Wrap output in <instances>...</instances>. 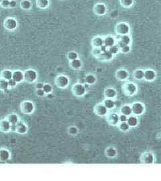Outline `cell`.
I'll list each match as a JSON object with an SVG mask.
<instances>
[{"mask_svg":"<svg viewBox=\"0 0 161 181\" xmlns=\"http://www.w3.org/2000/svg\"><path fill=\"white\" fill-rule=\"evenodd\" d=\"M20 109L21 113L24 114H32L35 109V106L32 101H24L21 102L20 106Z\"/></svg>","mask_w":161,"mask_h":181,"instance_id":"obj_1","label":"cell"},{"mask_svg":"<svg viewBox=\"0 0 161 181\" xmlns=\"http://www.w3.org/2000/svg\"><path fill=\"white\" fill-rule=\"evenodd\" d=\"M122 91L127 96H133L137 93V86L134 83H125L122 86Z\"/></svg>","mask_w":161,"mask_h":181,"instance_id":"obj_2","label":"cell"},{"mask_svg":"<svg viewBox=\"0 0 161 181\" xmlns=\"http://www.w3.org/2000/svg\"><path fill=\"white\" fill-rule=\"evenodd\" d=\"M38 79V73L35 70L28 69L24 72V81L28 83H34Z\"/></svg>","mask_w":161,"mask_h":181,"instance_id":"obj_3","label":"cell"},{"mask_svg":"<svg viewBox=\"0 0 161 181\" xmlns=\"http://www.w3.org/2000/svg\"><path fill=\"white\" fill-rule=\"evenodd\" d=\"M69 83L70 81H69V77L64 74H60L55 79V85L60 89L67 88L69 85Z\"/></svg>","mask_w":161,"mask_h":181,"instance_id":"obj_4","label":"cell"},{"mask_svg":"<svg viewBox=\"0 0 161 181\" xmlns=\"http://www.w3.org/2000/svg\"><path fill=\"white\" fill-rule=\"evenodd\" d=\"M130 30V26L125 22H120L116 25V32L117 34L120 35V36L128 34Z\"/></svg>","mask_w":161,"mask_h":181,"instance_id":"obj_5","label":"cell"},{"mask_svg":"<svg viewBox=\"0 0 161 181\" xmlns=\"http://www.w3.org/2000/svg\"><path fill=\"white\" fill-rule=\"evenodd\" d=\"M3 27L7 30H15L18 27V21L13 17H7L3 21Z\"/></svg>","mask_w":161,"mask_h":181,"instance_id":"obj_6","label":"cell"},{"mask_svg":"<svg viewBox=\"0 0 161 181\" xmlns=\"http://www.w3.org/2000/svg\"><path fill=\"white\" fill-rule=\"evenodd\" d=\"M72 93L75 96L78 97V98H81V97L85 95L86 93V89L83 85L80 83H77L73 86Z\"/></svg>","mask_w":161,"mask_h":181,"instance_id":"obj_7","label":"cell"},{"mask_svg":"<svg viewBox=\"0 0 161 181\" xmlns=\"http://www.w3.org/2000/svg\"><path fill=\"white\" fill-rule=\"evenodd\" d=\"M140 160L141 163L145 164H152L154 162V156L153 154L149 152H144L140 156Z\"/></svg>","mask_w":161,"mask_h":181,"instance_id":"obj_8","label":"cell"},{"mask_svg":"<svg viewBox=\"0 0 161 181\" xmlns=\"http://www.w3.org/2000/svg\"><path fill=\"white\" fill-rule=\"evenodd\" d=\"M132 112L135 116H141L145 111V107L142 103L140 102H135L132 106Z\"/></svg>","mask_w":161,"mask_h":181,"instance_id":"obj_9","label":"cell"},{"mask_svg":"<svg viewBox=\"0 0 161 181\" xmlns=\"http://www.w3.org/2000/svg\"><path fill=\"white\" fill-rule=\"evenodd\" d=\"M107 109L105 107L103 103L97 104L94 107V112L98 116L103 117L105 116L107 113Z\"/></svg>","mask_w":161,"mask_h":181,"instance_id":"obj_10","label":"cell"},{"mask_svg":"<svg viewBox=\"0 0 161 181\" xmlns=\"http://www.w3.org/2000/svg\"><path fill=\"white\" fill-rule=\"evenodd\" d=\"M93 12L97 16H103L107 12V7L104 3H99L95 4L93 7Z\"/></svg>","mask_w":161,"mask_h":181,"instance_id":"obj_11","label":"cell"},{"mask_svg":"<svg viewBox=\"0 0 161 181\" xmlns=\"http://www.w3.org/2000/svg\"><path fill=\"white\" fill-rule=\"evenodd\" d=\"M28 131V127L26 125V123L22 121H20L16 123V131L15 132L18 133L19 134H26Z\"/></svg>","mask_w":161,"mask_h":181,"instance_id":"obj_12","label":"cell"},{"mask_svg":"<svg viewBox=\"0 0 161 181\" xmlns=\"http://www.w3.org/2000/svg\"><path fill=\"white\" fill-rule=\"evenodd\" d=\"M107 121L111 126H116L119 123V116L116 113H110L107 116Z\"/></svg>","mask_w":161,"mask_h":181,"instance_id":"obj_13","label":"cell"},{"mask_svg":"<svg viewBox=\"0 0 161 181\" xmlns=\"http://www.w3.org/2000/svg\"><path fill=\"white\" fill-rule=\"evenodd\" d=\"M129 77V73L125 69H119L116 73V77L119 81H125Z\"/></svg>","mask_w":161,"mask_h":181,"instance_id":"obj_14","label":"cell"},{"mask_svg":"<svg viewBox=\"0 0 161 181\" xmlns=\"http://www.w3.org/2000/svg\"><path fill=\"white\" fill-rule=\"evenodd\" d=\"M156 73L154 70L147 69L144 73V79L147 81H153L156 79Z\"/></svg>","mask_w":161,"mask_h":181,"instance_id":"obj_15","label":"cell"},{"mask_svg":"<svg viewBox=\"0 0 161 181\" xmlns=\"http://www.w3.org/2000/svg\"><path fill=\"white\" fill-rule=\"evenodd\" d=\"M11 124L6 119H3L0 120V131L3 133H7L10 131Z\"/></svg>","mask_w":161,"mask_h":181,"instance_id":"obj_16","label":"cell"},{"mask_svg":"<svg viewBox=\"0 0 161 181\" xmlns=\"http://www.w3.org/2000/svg\"><path fill=\"white\" fill-rule=\"evenodd\" d=\"M11 154L10 151L6 148H0V162H6L9 160Z\"/></svg>","mask_w":161,"mask_h":181,"instance_id":"obj_17","label":"cell"},{"mask_svg":"<svg viewBox=\"0 0 161 181\" xmlns=\"http://www.w3.org/2000/svg\"><path fill=\"white\" fill-rule=\"evenodd\" d=\"M113 57H114V55L107 49L106 51L102 52L96 58L102 61H110L113 59Z\"/></svg>","mask_w":161,"mask_h":181,"instance_id":"obj_18","label":"cell"},{"mask_svg":"<svg viewBox=\"0 0 161 181\" xmlns=\"http://www.w3.org/2000/svg\"><path fill=\"white\" fill-rule=\"evenodd\" d=\"M12 79L17 83H21L24 81V73L21 70H15L12 73Z\"/></svg>","mask_w":161,"mask_h":181,"instance_id":"obj_19","label":"cell"},{"mask_svg":"<svg viewBox=\"0 0 161 181\" xmlns=\"http://www.w3.org/2000/svg\"><path fill=\"white\" fill-rule=\"evenodd\" d=\"M130 42H131V38H130L129 35H123V36H121L118 44L117 45L119 46V48H120L125 45H129Z\"/></svg>","mask_w":161,"mask_h":181,"instance_id":"obj_20","label":"cell"},{"mask_svg":"<svg viewBox=\"0 0 161 181\" xmlns=\"http://www.w3.org/2000/svg\"><path fill=\"white\" fill-rule=\"evenodd\" d=\"M104 96L106 99H114L117 96V91L114 88H106L104 91Z\"/></svg>","mask_w":161,"mask_h":181,"instance_id":"obj_21","label":"cell"},{"mask_svg":"<svg viewBox=\"0 0 161 181\" xmlns=\"http://www.w3.org/2000/svg\"><path fill=\"white\" fill-rule=\"evenodd\" d=\"M126 123H128L130 127H135L138 124V119L136 116H131V115H130V116L128 117Z\"/></svg>","mask_w":161,"mask_h":181,"instance_id":"obj_22","label":"cell"},{"mask_svg":"<svg viewBox=\"0 0 161 181\" xmlns=\"http://www.w3.org/2000/svg\"><path fill=\"white\" fill-rule=\"evenodd\" d=\"M6 119L10 122L11 125H16V123L19 121V117L18 115L15 113H10L7 115Z\"/></svg>","mask_w":161,"mask_h":181,"instance_id":"obj_23","label":"cell"},{"mask_svg":"<svg viewBox=\"0 0 161 181\" xmlns=\"http://www.w3.org/2000/svg\"><path fill=\"white\" fill-rule=\"evenodd\" d=\"M91 45L93 48H100L103 45V38L100 36L94 37L91 40Z\"/></svg>","mask_w":161,"mask_h":181,"instance_id":"obj_24","label":"cell"},{"mask_svg":"<svg viewBox=\"0 0 161 181\" xmlns=\"http://www.w3.org/2000/svg\"><path fill=\"white\" fill-rule=\"evenodd\" d=\"M115 44H116L115 39L111 36H107L103 38V45H105L107 48L113 45H114Z\"/></svg>","mask_w":161,"mask_h":181,"instance_id":"obj_25","label":"cell"},{"mask_svg":"<svg viewBox=\"0 0 161 181\" xmlns=\"http://www.w3.org/2000/svg\"><path fill=\"white\" fill-rule=\"evenodd\" d=\"M120 112L121 114L125 115L126 116H129L130 115H132V109H131V106L129 105H124L122 107L120 108Z\"/></svg>","mask_w":161,"mask_h":181,"instance_id":"obj_26","label":"cell"},{"mask_svg":"<svg viewBox=\"0 0 161 181\" xmlns=\"http://www.w3.org/2000/svg\"><path fill=\"white\" fill-rule=\"evenodd\" d=\"M36 6L41 10H45L49 6V0H36Z\"/></svg>","mask_w":161,"mask_h":181,"instance_id":"obj_27","label":"cell"},{"mask_svg":"<svg viewBox=\"0 0 161 181\" xmlns=\"http://www.w3.org/2000/svg\"><path fill=\"white\" fill-rule=\"evenodd\" d=\"M105 154H106V156H107L108 158H114L117 156V150H116V149L114 147H112V146H110V147H108L106 148V151H105Z\"/></svg>","mask_w":161,"mask_h":181,"instance_id":"obj_28","label":"cell"},{"mask_svg":"<svg viewBox=\"0 0 161 181\" xmlns=\"http://www.w3.org/2000/svg\"><path fill=\"white\" fill-rule=\"evenodd\" d=\"M71 67L74 70H79L82 67V62L80 59H77L70 61Z\"/></svg>","mask_w":161,"mask_h":181,"instance_id":"obj_29","label":"cell"},{"mask_svg":"<svg viewBox=\"0 0 161 181\" xmlns=\"http://www.w3.org/2000/svg\"><path fill=\"white\" fill-rule=\"evenodd\" d=\"M12 73L13 72L9 69L3 70L1 72V73H0V77L8 81L10 80V79H12Z\"/></svg>","mask_w":161,"mask_h":181,"instance_id":"obj_30","label":"cell"},{"mask_svg":"<svg viewBox=\"0 0 161 181\" xmlns=\"http://www.w3.org/2000/svg\"><path fill=\"white\" fill-rule=\"evenodd\" d=\"M20 7L24 10H29L32 7V2L30 0H21L20 2Z\"/></svg>","mask_w":161,"mask_h":181,"instance_id":"obj_31","label":"cell"},{"mask_svg":"<svg viewBox=\"0 0 161 181\" xmlns=\"http://www.w3.org/2000/svg\"><path fill=\"white\" fill-rule=\"evenodd\" d=\"M85 81L87 84H88L89 85H93L97 81V78L95 77V75L93 74H88V75H86V77H85Z\"/></svg>","mask_w":161,"mask_h":181,"instance_id":"obj_32","label":"cell"},{"mask_svg":"<svg viewBox=\"0 0 161 181\" xmlns=\"http://www.w3.org/2000/svg\"><path fill=\"white\" fill-rule=\"evenodd\" d=\"M103 103L107 109H114L116 105L115 101L111 99H106L105 100H104Z\"/></svg>","mask_w":161,"mask_h":181,"instance_id":"obj_33","label":"cell"},{"mask_svg":"<svg viewBox=\"0 0 161 181\" xmlns=\"http://www.w3.org/2000/svg\"><path fill=\"white\" fill-rule=\"evenodd\" d=\"M144 71L142 69H137L134 71L133 77L136 80H142L144 79Z\"/></svg>","mask_w":161,"mask_h":181,"instance_id":"obj_34","label":"cell"},{"mask_svg":"<svg viewBox=\"0 0 161 181\" xmlns=\"http://www.w3.org/2000/svg\"><path fill=\"white\" fill-rule=\"evenodd\" d=\"M9 86H8V81L6 79H3L0 77V91H6Z\"/></svg>","mask_w":161,"mask_h":181,"instance_id":"obj_35","label":"cell"},{"mask_svg":"<svg viewBox=\"0 0 161 181\" xmlns=\"http://www.w3.org/2000/svg\"><path fill=\"white\" fill-rule=\"evenodd\" d=\"M118 129L121 131H123V132H125L127 131L130 130V126H128V124L127 123L125 122H120L118 123Z\"/></svg>","mask_w":161,"mask_h":181,"instance_id":"obj_36","label":"cell"},{"mask_svg":"<svg viewBox=\"0 0 161 181\" xmlns=\"http://www.w3.org/2000/svg\"><path fill=\"white\" fill-rule=\"evenodd\" d=\"M121 6L124 7H130L133 6L134 0H120Z\"/></svg>","mask_w":161,"mask_h":181,"instance_id":"obj_37","label":"cell"},{"mask_svg":"<svg viewBox=\"0 0 161 181\" xmlns=\"http://www.w3.org/2000/svg\"><path fill=\"white\" fill-rule=\"evenodd\" d=\"M108 50L110 51L113 55H116V54H117V53H118V52L120 51V48L118 46L115 44L114 45H113V46H110V48H108Z\"/></svg>","mask_w":161,"mask_h":181,"instance_id":"obj_38","label":"cell"},{"mask_svg":"<svg viewBox=\"0 0 161 181\" xmlns=\"http://www.w3.org/2000/svg\"><path fill=\"white\" fill-rule=\"evenodd\" d=\"M42 89L45 91V94H49L53 91V87H52L50 84L46 83V84H44V86H43Z\"/></svg>","mask_w":161,"mask_h":181,"instance_id":"obj_39","label":"cell"},{"mask_svg":"<svg viewBox=\"0 0 161 181\" xmlns=\"http://www.w3.org/2000/svg\"><path fill=\"white\" fill-rule=\"evenodd\" d=\"M78 57H79V55H78L77 53L75 51L69 52L67 55V58L70 61L78 59Z\"/></svg>","mask_w":161,"mask_h":181,"instance_id":"obj_40","label":"cell"},{"mask_svg":"<svg viewBox=\"0 0 161 181\" xmlns=\"http://www.w3.org/2000/svg\"><path fill=\"white\" fill-rule=\"evenodd\" d=\"M68 132L71 136H75L78 133V128L75 126H71L69 128Z\"/></svg>","mask_w":161,"mask_h":181,"instance_id":"obj_41","label":"cell"},{"mask_svg":"<svg viewBox=\"0 0 161 181\" xmlns=\"http://www.w3.org/2000/svg\"><path fill=\"white\" fill-rule=\"evenodd\" d=\"M120 51L123 53V54H128L130 51V45H125L120 48Z\"/></svg>","mask_w":161,"mask_h":181,"instance_id":"obj_42","label":"cell"},{"mask_svg":"<svg viewBox=\"0 0 161 181\" xmlns=\"http://www.w3.org/2000/svg\"><path fill=\"white\" fill-rule=\"evenodd\" d=\"M92 52V55L95 56V57H97L100 54L102 53L101 50H100L99 48H93V49L91 51Z\"/></svg>","mask_w":161,"mask_h":181,"instance_id":"obj_43","label":"cell"},{"mask_svg":"<svg viewBox=\"0 0 161 181\" xmlns=\"http://www.w3.org/2000/svg\"><path fill=\"white\" fill-rule=\"evenodd\" d=\"M9 4H10V0H2L0 5L3 8H7L9 7Z\"/></svg>","mask_w":161,"mask_h":181,"instance_id":"obj_44","label":"cell"},{"mask_svg":"<svg viewBox=\"0 0 161 181\" xmlns=\"http://www.w3.org/2000/svg\"><path fill=\"white\" fill-rule=\"evenodd\" d=\"M36 95L39 97V98H42L45 95V91H43V89H36Z\"/></svg>","mask_w":161,"mask_h":181,"instance_id":"obj_45","label":"cell"},{"mask_svg":"<svg viewBox=\"0 0 161 181\" xmlns=\"http://www.w3.org/2000/svg\"><path fill=\"white\" fill-rule=\"evenodd\" d=\"M7 81H8V86H9V87H10V88L15 87L17 84H18L15 81L13 80L12 79H10V80H8Z\"/></svg>","mask_w":161,"mask_h":181,"instance_id":"obj_46","label":"cell"},{"mask_svg":"<svg viewBox=\"0 0 161 181\" xmlns=\"http://www.w3.org/2000/svg\"><path fill=\"white\" fill-rule=\"evenodd\" d=\"M127 118H128V116H126L123 114H121L119 116V121L120 122H125L126 121H127Z\"/></svg>","mask_w":161,"mask_h":181,"instance_id":"obj_47","label":"cell"},{"mask_svg":"<svg viewBox=\"0 0 161 181\" xmlns=\"http://www.w3.org/2000/svg\"><path fill=\"white\" fill-rule=\"evenodd\" d=\"M16 7H17V2L16 1V0H10L9 7L14 8Z\"/></svg>","mask_w":161,"mask_h":181,"instance_id":"obj_48","label":"cell"},{"mask_svg":"<svg viewBox=\"0 0 161 181\" xmlns=\"http://www.w3.org/2000/svg\"><path fill=\"white\" fill-rule=\"evenodd\" d=\"M43 86H44V84L42 83H38L36 85V89H43Z\"/></svg>","mask_w":161,"mask_h":181,"instance_id":"obj_49","label":"cell"},{"mask_svg":"<svg viewBox=\"0 0 161 181\" xmlns=\"http://www.w3.org/2000/svg\"><path fill=\"white\" fill-rule=\"evenodd\" d=\"M47 95V98H49V99H52V98H53V97H54V95L51 93H49V94H46Z\"/></svg>","mask_w":161,"mask_h":181,"instance_id":"obj_50","label":"cell"},{"mask_svg":"<svg viewBox=\"0 0 161 181\" xmlns=\"http://www.w3.org/2000/svg\"><path fill=\"white\" fill-rule=\"evenodd\" d=\"M84 87H85V89H87V88H88V87H89V85H88V84H87V83H86L85 85H84Z\"/></svg>","mask_w":161,"mask_h":181,"instance_id":"obj_51","label":"cell"},{"mask_svg":"<svg viewBox=\"0 0 161 181\" xmlns=\"http://www.w3.org/2000/svg\"><path fill=\"white\" fill-rule=\"evenodd\" d=\"M2 0H0V3H1V2H2Z\"/></svg>","mask_w":161,"mask_h":181,"instance_id":"obj_52","label":"cell"}]
</instances>
